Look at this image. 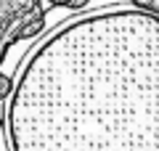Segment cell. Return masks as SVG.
Segmentation results:
<instances>
[{"instance_id": "6da1fadb", "label": "cell", "mask_w": 159, "mask_h": 151, "mask_svg": "<svg viewBox=\"0 0 159 151\" xmlns=\"http://www.w3.org/2000/svg\"><path fill=\"white\" fill-rule=\"evenodd\" d=\"M11 93L13 151H159V16L135 8L66 24Z\"/></svg>"}]
</instances>
